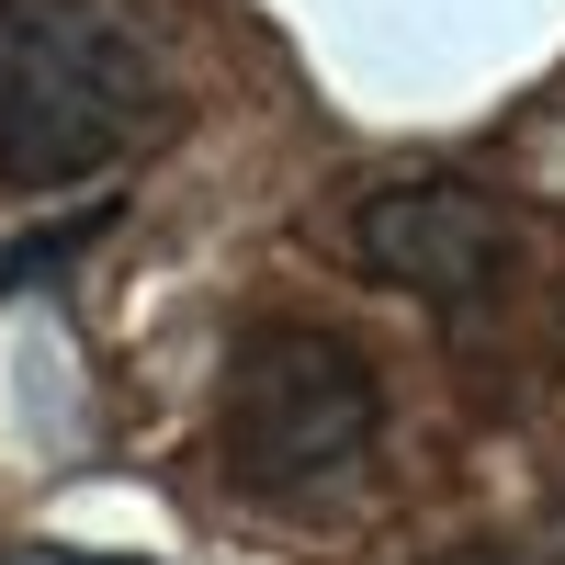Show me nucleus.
<instances>
[{
	"instance_id": "obj_4",
	"label": "nucleus",
	"mask_w": 565,
	"mask_h": 565,
	"mask_svg": "<svg viewBox=\"0 0 565 565\" xmlns=\"http://www.w3.org/2000/svg\"><path fill=\"white\" fill-rule=\"evenodd\" d=\"M23 565H114V554H23Z\"/></svg>"
},
{
	"instance_id": "obj_1",
	"label": "nucleus",
	"mask_w": 565,
	"mask_h": 565,
	"mask_svg": "<svg viewBox=\"0 0 565 565\" xmlns=\"http://www.w3.org/2000/svg\"><path fill=\"white\" fill-rule=\"evenodd\" d=\"M159 125V79L136 34L90 0H0V181L12 193H68L114 170Z\"/></svg>"
},
{
	"instance_id": "obj_3",
	"label": "nucleus",
	"mask_w": 565,
	"mask_h": 565,
	"mask_svg": "<svg viewBox=\"0 0 565 565\" xmlns=\"http://www.w3.org/2000/svg\"><path fill=\"white\" fill-rule=\"evenodd\" d=\"M509 249H521V215L487 204L476 181H385L351 204V260L430 306H487Z\"/></svg>"
},
{
	"instance_id": "obj_5",
	"label": "nucleus",
	"mask_w": 565,
	"mask_h": 565,
	"mask_svg": "<svg viewBox=\"0 0 565 565\" xmlns=\"http://www.w3.org/2000/svg\"><path fill=\"white\" fill-rule=\"evenodd\" d=\"M452 565H509V554H452Z\"/></svg>"
},
{
	"instance_id": "obj_2",
	"label": "nucleus",
	"mask_w": 565,
	"mask_h": 565,
	"mask_svg": "<svg viewBox=\"0 0 565 565\" xmlns=\"http://www.w3.org/2000/svg\"><path fill=\"white\" fill-rule=\"evenodd\" d=\"M373 362L328 328H295L271 317L226 351V396H215V441L226 463L260 487V498H306V487H340L351 463L373 452Z\"/></svg>"
}]
</instances>
